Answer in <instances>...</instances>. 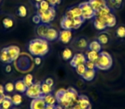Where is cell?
<instances>
[{
	"label": "cell",
	"mask_w": 125,
	"mask_h": 109,
	"mask_svg": "<svg viewBox=\"0 0 125 109\" xmlns=\"http://www.w3.org/2000/svg\"><path fill=\"white\" fill-rule=\"evenodd\" d=\"M57 103L62 107L68 109L72 107L78 100L79 94L74 87H69L68 89H59L56 91L55 95Z\"/></svg>",
	"instance_id": "6da1fadb"
},
{
	"label": "cell",
	"mask_w": 125,
	"mask_h": 109,
	"mask_svg": "<svg viewBox=\"0 0 125 109\" xmlns=\"http://www.w3.org/2000/svg\"><path fill=\"white\" fill-rule=\"evenodd\" d=\"M28 50L32 56L43 57L45 55H47V53L50 50V47H49V43L46 39L37 38L32 39L29 42Z\"/></svg>",
	"instance_id": "7a4b0ae2"
},
{
	"label": "cell",
	"mask_w": 125,
	"mask_h": 109,
	"mask_svg": "<svg viewBox=\"0 0 125 109\" xmlns=\"http://www.w3.org/2000/svg\"><path fill=\"white\" fill-rule=\"evenodd\" d=\"M113 65V60L111 56L106 51L99 52V56L98 60L95 61L96 68L99 70L107 71L111 69Z\"/></svg>",
	"instance_id": "3957f363"
},
{
	"label": "cell",
	"mask_w": 125,
	"mask_h": 109,
	"mask_svg": "<svg viewBox=\"0 0 125 109\" xmlns=\"http://www.w3.org/2000/svg\"><path fill=\"white\" fill-rule=\"evenodd\" d=\"M84 21H85V20L82 17L70 18L64 16L61 20L60 26L62 27V29L76 30L82 26V25L84 23Z\"/></svg>",
	"instance_id": "277c9868"
},
{
	"label": "cell",
	"mask_w": 125,
	"mask_h": 109,
	"mask_svg": "<svg viewBox=\"0 0 125 109\" xmlns=\"http://www.w3.org/2000/svg\"><path fill=\"white\" fill-rule=\"evenodd\" d=\"M37 14L40 16L41 22L44 24L51 23L56 17V9L55 7L51 6V8L47 10H40L37 9Z\"/></svg>",
	"instance_id": "5b68a950"
},
{
	"label": "cell",
	"mask_w": 125,
	"mask_h": 109,
	"mask_svg": "<svg viewBox=\"0 0 125 109\" xmlns=\"http://www.w3.org/2000/svg\"><path fill=\"white\" fill-rule=\"evenodd\" d=\"M25 95L31 99H36L43 96L41 93V82L33 83L31 86L28 87Z\"/></svg>",
	"instance_id": "8992f818"
},
{
	"label": "cell",
	"mask_w": 125,
	"mask_h": 109,
	"mask_svg": "<svg viewBox=\"0 0 125 109\" xmlns=\"http://www.w3.org/2000/svg\"><path fill=\"white\" fill-rule=\"evenodd\" d=\"M81 9H82V17L84 20H90L94 19L95 17V11L92 9V7L89 4L88 1H85V2H82L81 4H79Z\"/></svg>",
	"instance_id": "52a82bcc"
},
{
	"label": "cell",
	"mask_w": 125,
	"mask_h": 109,
	"mask_svg": "<svg viewBox=\"0 0 125 109\" xmlns=\"http://www.w3.org/2000/svg\"><path fill=\"white\" fill-rule=\"evenodd\" d=\"M72 37H73L72 30L62 29L60 32H58V39L63 44H68L71 41Z\"/></svg>",
	"instance_id": "ba28073f"
},
{
	"label": "cell",
	"mask_w": 125,
	"mask_h": 109,
	"mask_svg": "<svg viewBox=\"0 0 125 109\" xmlns=\"http://www.w3.org/2000/svg\"><path fill=\"white\" fill-rule=\"evenodd\" d=\"M87 61V57L84 54L82 53H76L73 56V57L70 59V64L72 67H76L77 66L81 64H85V62Z\"/></svg>",
	"instance_id": "9c48e42d"
},
{
	"label": "cell",
	"mask_w": 125,
	"mask_h": 109,
	"mask_svg": "<svg viewBox=\"0 0 125 109\" xmlns=\"http://www.w3.org/2000/svg\"><path fill=\"white\" fill-rule=\"evenodd\" d=\"M82 9H81L80 6L79 5H75V6H72L67 9L66 12H65V16L70 18H75V17H82Z\"/></svg>",
	"instance_id": "30bf717a"
},
{
	"label": "cell",
	"mask_w": 125,
	"mask_h": 109,
	"mask_svg": "<svg viewBox=\"0 0 125 109\" xmlns=\"http://www.w3.org/2000/svg\"><path fill=\"white\" fill-rule=\"evenodd\" d=\"M7 51L9 53L10 56L11 61H15L17 60V58L19 57L20 53H21V50L18 46L16 45H10V46L6 47Z\"/></svg>",
	"instance_id": "8fae6325"
},
{
	"label": "cell",
	"mask_w": 125,
	"mask_h": 109,
	"mask_svg": "<svg viewBox=\"0 0 125 109\" xmlns=\"http://www.w3.org/2000/svg\"><path fill=\"white\" fill-rule=\"evenodd\" d=\"M76 103L80 105L82 109H92V104H91V102H90V100H89L88 97L85 95H79Z\"/></svg>",
	"instance_id": "7c38bea8"
},
{
	"label": "cell",
	"mask_w": 125,
	"mask_h": 109,
	"mask_svg": "<svg viewBox=\"0 0 125 109\" xmlns=\"http://www.w3.org/2000/svg\"><path fill=\"white\" fill-rule=\"evenodd\" d=\"M46 103L44 101L43 96L40 98L32 99V101L30 103V109H45Z\"/></svg>",
	"instance_id": "4fadbf2b"
},
{
	"label": "cell",
	"mask_w": 125,
	"mask_h": 109,
	"mask_svg": "<svg viewBox=\"0 0 125 109\" xmlns=\"http://www.w3.org/2000/svg\"><path fill=\"white\" fill-rule=\"evenodd\" d=\"M88 3L94 11H98L101 8L107 5L106 0H88Z\"/></svg>",
	"instance_id": "5bb4252c"
},
{
	"label": "cell",
	"mask_w": 125,
	"mask_h": 109,
	"mask_svg": "<svg viewBox=\"0 0 125 109\" xmlns=\"http://www.w3.org/2000/svg\"><path fill=\"white\" fill-rule=\"evenodd\" d=\"M102 20L105 22L107 27H114L116 24V16L113 14V12L108 14L106 16L102 18Z\"/></svg>",
	"instance_id": "9a60e30c"
},
{
	"label": "cell",
	"mask_w": 125,
	"mask_h": 109,
	"mask_svg": "<svg viewBox=\"0 0 125 109\" xmlns=\"http://www.w3.org/2000/svg\"><path fill=\"white\" fill-rule=\"evenodd\" d=\"M49 27H50V26L48 24L41 23V24L38 25V26L36 28V33L39 36V38H45V36H46V33L48 32Z\"/></svg>",
	"instance_id": "2e32d148"
},
{
	"label": "cell",
	"mask_w": 125,
	"mask_h": 109,
	"mask_svg": "<svg viewBox=\"0 0 125 109\" xmlns=\"http://www.w3.org/2000/svg\"><path fill=\"white\" fill-rule=\"evenodd\" d=\"M0 61H2L3 63H5V64H10L12 63L10 59V56L9 53L7 51V49L3 48L0 51Z\"/></svg>",
	"instance_id": "e0dca14e"
},
{
	"label": "cell",
	"mask_w": 125,
	"mask_h": 109,
	"mask_svg": "<svg viewBox=\"0 0 125 109\" xmlns=\"http://www.w3.org/2000/svg\"><path fill=\"white\" fill-rule=\"evenodd\" d=\"M57 38H58V32H57V30L50 26L48 29V32L46 33V36H45V39L47 41H54V40L57 39Z\"/></svg>",
	"instance_id": "ac0fdd59"
},
{
	"label": "cell",
	"mask_w": 125,
	"mask_h": 109,
	"mask_svg": "<svg viewBox=\"0 0 125 109\" xmlns=\"http://www.w3.org/2000/svg\"><path fill=\"white\" fill-rule=\"evenodd\" d=\"M94 26L98 31H104V30H105L107 28L105 22L99 17L94 18Z\"/></svg>",
	"instance_id": "d6986e66"
},
{
	"label": "cell",
	"mask_w": 125,
	"mask_h": 109,
	"mask_svg": "<svg viewBox=\"0 0 125 109\" xmlns=\"http://www.w3.org/2000/svg\"><path fill=\"white\" fill-rule=\"evenodd\" d=\"M112 9H111V8L109 7L108 5L104 6V7L101 8L100 9H99L98 11H96L95 12V17H99V18H104V16H106L108 14H110V13L112 12Z\"/></svg>",
	"instance_id": "ffe728a7"
},
{
	"label": "cell",
	"mask_w": 125,
	"mask_h": 109,
	"mask_svg": "<svg viewBox=\"0 0 125 109\" xmlns=\"http://www.w3.org/2000/svg\"><path fill=\"white\" fill-rule=\"evenodd\" d=\"M27 89H28V87H27V85L24 84L22 79H19L15 82V90H16L18 93L25 94Z\"/></svg>",
	"instance_id": "44dd1931"
},
{
	"label": "cell",
	"mask_w": 125,
	"mask_h": 109,
	"mask_svg": "<svg viewBox=\"0 0 125 109\" xmlns=\"http://www.w3.org/2000/svg\"><path fill=\"white\" fill-rule=\"evenodd\" d=\"M106 3H107V5L112 10H114V9H118L122 7L123 0H106Z\"/></svg>",
	"instance_id": "7402d4cb"
},
{
	"label": "cell",
	"mask_w": 125,
	"mask_h": 109,
	"mask_svg": "<svg viewBox=\"0 0 125 109\" xmlns=\"http://www.w3.org/2000/svg\"><path fill=\"white\" fill-rule=\"evenodd\" d=\"M13 107H14V105H13L12 101H11V96L8 95H4L1 107L4 109H12Z\"/></svg>",
	"instance_id": "603a6c76"
},
{
	"label": "cell",
	"mask_w": 125,
	"mask_h": 109,
	"mask_svg": "<svg viewBox=\"0 0 125 109\" xmlns=\"http://www.w3.org/2000/svg\"><path fill=\"white\" fill-rule=\"evenodd\" d=\"M85 56H86V57H87V61H94V62H95V61L98 60V58H99V52L94 51V50H88L87 52H86V55H85Z\"/></svg>",
	"instance_id": "cb8c5ba5"
},
{
	"label": "cell",
	"mask_w": 125,
	"mask_h": 109,
	"mask_svg": "<svg viewBox=\"0 0 125 109\" xmlns=\"http://www.w3.org/2000/svg\"><path fill=\"white\" fill-rule=\"evenodd\" d=\"M88 49L90 50H94V51L99 53V52H101V50H102V44L98 40H94V41L90 42L88 43Z\"/></svg>",
	"instance_id": "d4e9b609"
},
{
	"label": "cell",
	"mask_w": 125,
	"mask_h": 109,
	"mask_svg": "<svg viewBox=\"0 0 125 109\" xmlns=\"http://www.w3.org/2000/svg\"><path fill=\"white\" fill-rule=\"evenodd\" d=\"M96 75V70H88L87 69V71L85 72L82 78L86 81H92L94 80V78H95Z\"/></svg>",
	"instance_id": "484cf974"
},
{
	"label": "cell",
	"mask_w": 125,
	"mask_h": 109,
	"mask_svg": "<svg viewBox=\"0 0 125 109\" xmlns=\"http://www.w3.org/2000/svg\"><path fill=\"white\" fill-rule=\"evenodd\" d=\"M43 99L45 101L46 105H52L56 106L57 105V100H56V97L52 94H49V95H43Z\"/></svg>",
	"instance_id": "4316f807"
},
{
	"label": "cell",
	"mask_w": 125,
	"mask_h": 109,
	"mask_svg": "<svg viewBox=\"0 0 125 109\" xmlns=\"http://www.w3.org/2000/svg\"><path fill=\"white\" fill-rule=\"evenodd\" d=\"M97 40L102 45H105L110 42V36L107 33H101L98 36Z\"/></svg>",
	"instance_id": "83f0119b"
},
{
	"label": "cell",
	"mask_w": 125,
	"mask_h": 109,
	"mask_svg": "<svg viewBox=\"0 0 125 109\" xmlns=\"http://www.w3.org/2000/svg\"><path fill=\"white\" fill-rule=\"evenodd\" d=\"M53 91V87L50 86L49 84H47L45 81L41 83V93L42 95H49V94H52Z\"/></svg>",
	"instance_id": "f1b7e54d"
},
{
	"label": "cell",
	"mask_w": 125,
	"mask_h": 109,
	"mask_svg": "<svg viewBox=\"0 0 125 109\" xmlns=\"http://www.w3.org/2000/svg\"><path fill=\"white\" fill-rule=\"evenodd\" d=\"M11 101H12V103L15 107H17V106L21 105V102H22V95L21 94L16 93L11 96Z\"/></svg>",
	"instance_id": "f546056e"
},
{
	"label": "cell",
	"mask_w": 125,
	"mask_h": 109,
	"mask_svg": "<svg viewBox=\"0 0 125 109\" xmlns=\"http://www.w3.org/2000/svg\"><path fill=\"white\" fill-rule=\"evenodd\" d=\"M3 26L5 29H10L14 26V20L10 16H6L3 19Z\"/></svg>",
	"instance_id": "4dcf8cb0"
},
{
	"label": "cell",
	"mask_w": 125,
	"mask_h": 109,
	"mask_svg": "<svg viewBox=\"0 0 125 109\" xmlns=\"http://www.w3.org/2000/svg\"><path fill=\"white\" fill-rule=\"evenodd\" d=\"M73 52L70 48H65L62 52V57L64 61H70V59L73 57Z\"/></svg>",
	"instance_id": "1f68e13d"
},
{
	"label": "cell",
	"mask_w": 125,
	"mask_h": 109,
	"mask_svg": "<svg viewBox=\"0 0 125 109\" xmlns=\"http://www.w3.org/2000/svg\"><path fill=\"white\" fill-rule=\"evenodd\" d=\"M16 15H17L19 17L21 18H25L27 16H28V9H27V7L23 4L20 5L19 7L16 9Z\"/></svg>",
	"instance_id": "d6a6232c"
},
{
	"label": "cell",
	"mask_w": 125,
	"mask_h": 109,
	"mask_svg": "<svg viewBox=\"0 0 125 109\" xmlns=\"http://www.w3.org/2000/svg\"><path fill=\"white\" fill-rule=\"evenodd\" d=\"M76 46L80 50H84L87 47H88V43H87V40L85 38H81L77 40L76 42Z\"/></svg>",
	"instance_id": "836d02e7"
},
{
	"label": "cell",
	"mask_w": 125,
	"mask_h": 109,
	"mask_svg": "<svg viewBox=\"0 0 125 109\" xmlns=\"http://www.w3.org/2000/svg\"><path fill=\"white\" fill-rule=\"evenodd\" d=\"M37 9H40V10H47L51 8V5L46 0H42L41 2L37 5Z\"/></svg>",
	"instance_id": "e575fe53"
},
{
	"label": "cell",
	"mask_w": 125,
	"mask_h": 109,
	"mask_svg": "<svg viewBox=\"0 0 125 109\" xmlns=\"http://www.w3.org/2000/svg\"><path fill=\"white\" fill-rule=\"evenodd\" d=\"M23 82H24V84L27 85V87H29L31 86L32 84H33L34 82H33V77L32 74H30V73H28V74L25 75V77L22 78Z\"/></svg>",
	"instance_id": "d590c367"
},
{
	"label": "cell",
	"mask_w": 125,
	"mask_h": 109,
	"mask_svg": "<svg viewBox=\"0 0 125 109\" xmlns=\"http://www.w3.org/2000/svg\"><path fill=\"white\" fill-rule=\"evenodd\" d=\"M75 68V72H76V73L81 77H82V75H83L84 73H85V72L87 71V68H86L85 64H81Z\"/></svg>",
	"instance_id": "8d00e7d4"
},
{
	"label": "cell",
	"mask_w": 125,
	"mask_h": 109,
	"mask_svg": "<svg viewBox=\"0 0 125 109\" xmlns=\"http://www.w3.org/2000/svg\"><path fill=\"white\" fill-rule=\"evenodd\" d=\"M116 36L119 38H125V26H119L116 31Z\"/></svg>",
	"instance_id": "74e56055"
},
{
	"label": "cell",
	"mask_w": 125,
	"mask_h": 109,
	"mask_svg": "<svg viewBox=\"0 0 125 109\" xmlns=\"http://www.w3.org/2000/svg\"><path fill=\"white\" fill-rule=\"evenodd\" d=\"M4 90H5V92L7 94H10V93H12V92H14V90H15V84L11 83V82L5 84H4Z\"/></svg>",
	"instance_id": "f35d334b"
},
{
	"label": "cell",
	"mask_w": 125,
	"mask_h": 109,
	"mask_svg": "<svg viewBox=\"0 0 125 109\" xmlns=\"http://www.w3.org/2000/svg\"><path fill=\"white\" fill-rule=\"evenodd\" d=\"M85 66H86V68L88 70H96V66H95V62L94 61H87L85 62Z\"/></svg>",
	"instance_id": "ab89813d"
},
{
	"label": "cell",
	"mask_w": 125,
	"mask_h": 109,
	"mask_svg": "<svg viewBox=\"0 0 125 109\" xmlns=\"http://www.w3.org/2000/svg\"><path fill=\"white\" fill-rule=\"evenodd\" d=\"M32 21H33V22L34 23V24H36V25H40V24H41V19H40V16H39L38 14H35L34 16H33V18H32Z\"/></svg>",
	"instance_id": "60d3db41"
},
{
	"label": "cell",
	"mask_w": 125,
	"mask_h": 109,
	"mask_svg": "<svg viewBox=\"0 0 125 109\" xmlns=\"http://www.w3.org/2000/svg\"><path fill=\"white\" fill-rule=\"evenodd\" d=\"M47 2L50 4L51 6H52V7H55L57 5H59V4H61V2H62V0H46Z\"/></svg>",
	"instance_id": "b9f144b4"
},
{
	"label": "cell",
	"mask_w": 125,
	"mask_h": 109,
	"mask_svg": "<svg viewBox=\"0 0 125 109\" xmlns=\"http://www.w3.org/2000/svg\"><path fill=\"white\" fill-rule=\"evenodd\" d=\"M45 82L47 84L50 85V86L53 87V85H54V80L52 79V78H47L45 80Z\"/></svg>",
	"instance_id": "7bdbcfd3"
},
{
	"label": "cell",
	"mask_w": 125,
	"mask_h": 109,
	"mask_svg": "<svg viewBox=\"0 0 125 109\" xmlns=\"http://www.w3.org/2000/svg\"><path fill=\"white\" fill-rule=\"evenodd\" d=\"M41 57L40 56H35V59H34V63L35 65H37V66H40V64H41Z\"/></svg>",
	"instance_id": "ee69618b"
},
{
	"label": "cell",
	"mask_w": 125,
	"mask_h": 109,
	"mask_svg": "<svg viewBox=\"0 0 125 109\" xmlns=\"http://www.w3.org/2000/svg\"><path fill=\"white\" fill-rule=\"evenodd\" d=\"M11 71H12V68H11L10 64H6V67H5V72H6V73H10Z\"/></svg>",
	"instance_id": "f6af8a7d"
},
{
	"label": "cell",
	"mask_w": 125,
	"mask_h": 109,
	"mask_svg": "<svg viewBox=\"0 0 125 109\" xmlns=\"http://www.w3.org/2000/svg\"><path fill=\"white\" fill-rule=\"evenodd\" d=\"M5 94V90H4V86L2 84H0V95H4Z\"/></svg>",
	"instance_id": "bcb514c9"
},
{
	"label": "cell",
	"mask_w": 125,
	"mask_h": 109,
	"mask_svg": "<svg viewBox=\"0 0 125 109\" xmlns=\"http://www.w3.org/2000/svg\"><path fill=\"white\" fill-rule=\"evenodd\" d=\"M41 1H42V0H31V2L33 3V4H34L35 7H37V5H38V4H40Z\"/></svg>",
	"instance_id": "7dc6e473"
},
{
	"label": "cell",
	"mask_w": 125,
	"mask_h": 109,
	"mask_svg": "<svg viewBox=\"0 0 125 109\" xmlns=\"http://www.w3.org/2000/svg\"><path fill=\"white\" fill-rule=\"evenodd\" d=\"M72 107H73L74 109H82V107H80V105H79V104H77V103H75Z\"/></svg>",
	"instance_id": "c3c4849f"
},
{
	"label": "cell",
	"mask_w": 125,
	"mask_h": 109,
	"mask_svg": "<svg viewBox=\"0 0 125 109\" xmlns=\"http://www.w3.org/2000/svg\"><path fill=\"white\" fill-rule=\"evenodd\" d=\"M45 109H55V106L46 105V107H45Z\"/></svg>",
	"instance_id": "681fc988"
},
{
	"label": "cell",
	"mask_w": 125,
	"mask_h": 109,
	"mask_svg": "<svg viewBox=\"0 0 125 109\" xmlns=\"http://www.w3.org/2000/svg\"><path fill=\"white\" fill-rule=\"evenodd\" d=\"M55 109H66V108L62 107V106H60L59 104H57V105L55 106Z\"/></svg>",
	"instance_id": "f907efd6"
},
{
	"label": "cell",
	"mask_w": 125,
	"mask_h": 109,
	"mask_svg": "<svg viewBox=\"0 0 125 109\" xmlns=\"http://www.w3.org/2000/svg\"><path fill=\"white\" fill-rule=\"evenodd\" d=\"M4 95H5V94H4ZM4 95H0V107L2 106V102H3V100H4Z\"/></svg>",
	"instance_id": "816d5d0a"
},
{
	"label": "cell",
	"mask_w": 125,
	"mask_h": 109,
	"mask_svg": "<svg viewBox=\"0 0 125 109\" xmlns=\"http://www.w3.org/2000/svg\"><path fill=\"white\" fill-rule=\"evenodd\" d=\"M68 109H74L73 107H70V108H68Z\"/></svg>",
	"instance_id": "f5cc1de1"
},
{
	"label": "cell",
	"mask_w": 125,
	"mask_h": 109,
	"mask_svg": "<svg viewBox=\"0 0 125 109\" xmlns=\"http://www.w3.org/2000/svg\"><path fill=\"white\" fill-rule=\"evenodd\" d=\"M0 109H4V108H2V107H0Z\"/></svg>",
	"instance_id": "db71d44e"
},
{
	"label": "cell",
	"mask_w": 125,
	"mask_h": 109,
	"mask_svg": "<svg viewBox=\"0 0 125 109\" xmlns=\"http://www.w3.org/2000/svg\"><path fill=\"white\" fill-rule=\"evenodd\" d=\"M1 2H2V0H0V3H1Z\"/></svg>",
	"instance_id": "11a10c76"
},
{
	"label": "cell",
	"mask_w": 125,
	"mask_h": 109,
	"mask_svg": "<svg viewBox=\"0 0 125 109\" xmlns=\"http://www.w3.org/2000/svg\"><path fill=\"white\" fill-rule=\"evenodd\" d=\"M12 109H18V108H12Z\"/></svg>",
	"instance_id": "9f6ffc18"
}]
</instances>
